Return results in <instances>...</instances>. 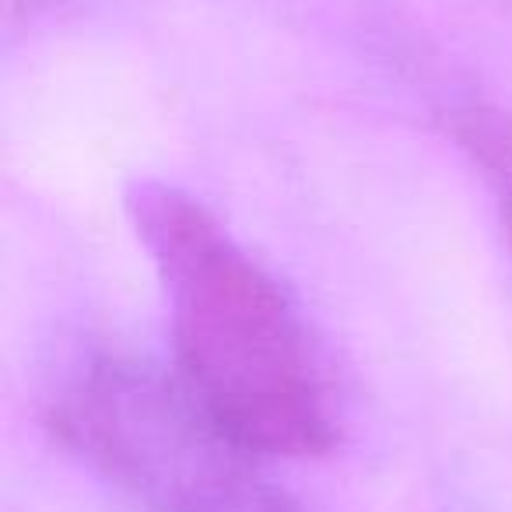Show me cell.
Instances as JSON below:
<instances>
[{
	"mask_svg": "<svg viewBox=\"0 0 512 512\" xmlns=\"http://www.w3.org/2000/svg\"><path fill=\"white\" fill-rule=\"evenodd\" d=\"M134 207L169 295L190 397L256 456L327 449V386L285 292L197 200L144 186Z\"/></svg>",
	"mask_w": 512,
	"mask_h": 512,
	"instance_id": "obj_1",
	"label": "cell"
},
{
	"mask_svg": "<svg viewBox=\"0 0 512 512\" xmlns=\"http://www.w3.org/2000/svg\"><path fill=\"white\" fill-rule=\"evenodd\" d=\"M60 432L151 512H295L179 379L106 362L64 393Z\"/></svg>",
	"mask_w": 512,
	"mask_h": 512,
	"instance_id": "obj_2",
	"label": "cell"
}]
</instances>
